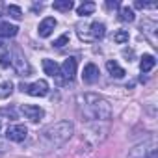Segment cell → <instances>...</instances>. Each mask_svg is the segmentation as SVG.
<instances>
[{"label": "cell", "mask_w": 158, "mask_h": 158, "mask_svg": "<svg viewBox=\"0 0 158 158\" xmlns=\"http://www.w3.org/2000/svg\"><path fill=\"white\" fill-rule=\"evenodd\" d=\"M76 34H78V37H80V41L95 43V41H99V39L104 37L106 28H104L102 23H97V21L88 23L86 21V23H78L76 24Z\"/></svg>", "instance_id": "obj_3"}, {"label": "cell", "mask_w": 158, "mask_h": 158, "mask_svg": "<svg viewBox=\"0 0 158 158\" xmlns=\"http://www.w3.org/2000/svg\"><path fill=\"white\" fill-rule=\"evenodd\" d=\"M76 67H78V63H76V58H67L63 63H61V67H60V76H63L65 80H73L74 78V74H76Z\"/></svg>", "instance_id": "obj_8"}, {"label": "cell", "mask_w": 158, "mask_h": 158, "mask_svg": "<svg viewBox=\"0 0 158 158\" xmlns=\"http://www.w3.org/2000/svg\"><path fill=\"white\" fill-rule=\"evenodd\" d=\"M11 93H13V84H11L10 80H6V82L0 84V101H2V99H8Z\"/></svg>", "instance_id": "obj_19"}, {"label": "cell", "mask_w": 158, "mask_h": 158, "mask_svg": "<svg viewBox=\"0 0 158 158\" xmlns=\"http://www.w3.org/2000/svg\"><path fill=\"white\" fill-rule=\"evenodd\" d=\"M106 69H108V73H110L112 76H115V78H123V76H125V69H123L117 61H114V60L106 61Z\"/></svg>", "instance_id": "obj_15"}, {"label": "cell", "mask_w": 158, "mask_h": 158, "mask_svg": "<svg viewBox=\"0 0 158 158\" xmlns=\"http://www.w3.org/2000/svg\"><path fill=\"white\" fill-rule=\"evenodd\" d=\"M0 45H2V43H0Z\"/></svg>", "instance_id": "obj_27"}, {"label": "cell", "mask_w": 158, "mask_h": 158, "mask_svg": "<svg viewBox=\"0 0 158 158\" xmlns=\"http://www.w3.org/2000/svg\"><path fill=\"white\" fill-rule=\"evenodd\" d=\"M6 151H8V145H6L2 139H0V152H6Z\"/></svg>", "instance_id": "obj_26"}, {"label": "cell", "mask_w": 158, "mask_h": 158, "mask_svg": "<svg viewBox=\"0 0 158 158\" xmlns=\"http://www.w3.org/2000/svg\"><path fill=\"white\" fill-rule=\"evenodd\" d=\"M99 67L95 65V63H88L86 67H84V73H82V80L86 82V84H95L97 80H99Z\"/></svg>", "instance_id": "obj_11"}, {"label": "cell", "mask_w": 158, "mask_h": 158, "mask_svg": "<svg viewBox=\"0 0 158 158\" xmlns=\"http://www.w3.org/2000/svg\"><path fill=\"white\" fill-rule=\"evenodd\" d=\"M73 6H74L73 0H56V2L52 4V8L58 10V11H71Z\"/></svg>", "instance_id": "obj_18"}, {"label": "cell", "mask_w": 158, "mask_h": 158, "mask_svg": "<svg viewBox=\"0 0 158 158\" xmlns=\"http://www.w3.org/2000/svg\"><path fill=\"white\" fill-rule=\"evenodd\" d=\"M73 132H74V127L71 121H58L54 125H48L47 128H43L39 132V138H37L39 151L48 152L52 149L61 147L73 136Z\"/></svg>", "instance_id": "obj_2"}, {"label": "cell", "mask_w": 158, "mask_h": 158, "mask_svg": "<svg viewBox=\"0 0 158 158\" xmlns=\"http://www.w3.org/2000/svg\"><path fill=\"white\" fill-rule=\"evenodd\" d=\"M0 115H6V117L17 119V112H15L13 108H0Z\"/></svg>", "instance_id": "obj_24"}, {"label": "cell", "mask_w": 158, "mask_h": 158, "mask_svg": "<svg viewBox=\"0 0 158 158\" xmlns=\"http://www.w3.org/2000/svg\"><path fill=\"white\" fill-rule=\"evenodd\" d=\"M76 110L82 121H108L112 117V106L110 102L95 93H82L76 97Z\"/></svg>", "instance_id": "obj_1"}, {"label": "cell", "mask_w": 158, "mask_h": 158, "mask_svg": "<svg viewBox=\"0 0 158 158\" xmlns=\"http://www.w3.org/2000/svg\"><path fill=\"white\" fill-rule=\"evenodd\" d=\"M10 56H11V65L17 69V73H19L21 76H28V74L32 73V67H30V63L26 61V58H24V54H23V50H21L19 47H13L11 52H10Z\"/></svg>", "instance_id": "obj_4"}, {"label": "cell", "mask_w": 158, "mask_h": 158, "mask_svg": "<svg viewBox=\"0 0 158 158\" xmlns=\"http://www.w3.org/2000/svg\"><path fill=\"white\" fill-rule=\"evenodd\" d=\"M154 65H156V58H154L152 54H145V56L141 58V61H139V69H141V73H149V71H152Z\"/></svg>", "instance_id": "obj_13"}, {"label": "cell", "mask_w": 158, "mask_h": 158, "mask_svg": "<svg viewBox=\"0 0 158 158\" xmlns=\"http://www.w3.org/2000/svg\"><path fill=\"white\" fill-rule=\"evenodd\" d=\"M95 4L93 2H84V4H80V6H78L76 8V13L78 15H80V17H88V15H91L93 11H95Z\"/></svg>", "instance_id": "obj_17"}, {"label": "cell", "mask_w": 158, "mask_h": 158, "mask_svg": "<svg viewBox=\"0 0 158 158\" xmlns=\"http://www.w3.org/2000/svg\"><path fill=\"white\" fill-rule=\"evenodd\" d=\"M6 11H8V15H10V17H13V19H17V21H19V19H23V10H21L19 6H13V4H11V6H8V8H6Z\"/></svg>", "instance_id": "obj_21"}, {"label": "cell", "mask_w": 158, "mask_h": 158, "mask_svg": "<svg viewBox=\"0 0 158 158\" xmlns=\"http://www.w3.org/2000/svg\"><path fill=\"white\" fill-rule=\"evenodd\" d=\"M21 112H23V115H24L26 119H30V121H39V119L45 115V110L39 108V106H35V104H23V106H21Z\"/></svg>", "instance_id": "obj_9"}, {"label": "cell", "mask_w": 158, "mask_h": 158, "mask_svg": "<svg viewBox=\"0 0 158 158\" xmlns=\"http://www.w3.org/2000/svg\"><path fill=\"white\" fill-rule=\"evenodd\" d=\"M67 43H69V34H61V35H60V37H58L52 45H54L56 48H61V47H65Z\"/></svg>", "instance_id": "obj_22"}, {"label": "cell", "mask_w": 158, "mask_h": 158, "mask_svg": "<svg viewBox=\"0 0 158 158\" xmlns=\"http://www.w3.org/2000/svg\"><path fill=\"white\" fill-rule=\"evenodd\" d=\"M10 63H11L10 52H8V50H2V52H0V65H2V67H8Z\"/></svg>", "instance_id": "obj_23"}, {"label": "cell", "mask_w": 158, "mask_h": 158, "mask_svg": "<svg viewBox=\"0 0 158 158\" xmlns=\"http://www.w3.org/2000/svg\"><path fill=\"white\" fill-rule=\"evenodd\" d=\"M19 32V28L15 24H10V23H0V35L2 37H15Z\"/></svg>", "instance_id": "obj_14"}, {"label": "cell", "mask_w": 158, "mask_h": 158, "mask_svg": "<svg viewBox=\"0 0 158 158\" xmlns=\"http://www.w3.org/2000/svg\"><path fill=\"white\" fill-rule=\"evenodd\" d=\"M19 88H21V91H24L32 97H45L48 93V84L45 80H35L34 84H24L23 82Z\"/></svg>", "instance_id": "obj_6"}, {"label": "cell", "mask_w": 158, "mask_h": 158, "mask_svg": "<svg viewBox=\"0 0 158 158\" xmlns=\"http://www.w3.org/2000/svg\"><path fill=\"white\" fill-rule=\"evenodd\" d=\"M56 19L54 17H45L41 23H39V26H37V34H39V37H48L52 32H54V28H56Z\"/></svg>", "instance_id": "obj_10"}, {"label": "cell", "mask_w": 158, "mask_h": 158, "mask_svg": "<svg viewBox=\"0 0 158 158\" xmlns=\"http://www.w3.org/2000/svg\"><path fill=\"white\" fill-rule=\"evenodd\" d=\"M26 136H28V128L24 125H11L6 130V138L10 141H17L19 143V141H24Z\"/></svg>", "instance_id": "obj_7"}, {"label": "cell", "mask_w": 158, "mask_h": 158, "mask_svg": "<svg viewBox=\"0 0 158 158\" xmlns=\"http://www.w3.org/2000/svg\"><path fill=\"white\" fill-rule=\"evenodd\" d=\"M43 71H45L48 76H52V78H60V65H58L54 60L45 58V60H43Z\"/></svg>", "instance_id": "obj_12"}, {"label": "cell", "mask_w": 158, "mask_h": 158, "mask_svg": "<svg viewBox=\"0 0 158 158\" xmlns=\"http://www.w3.org/2000/svg\"><path fill=\"white\" fill-rule=\"evenodd\" d=\"M119 19H121L123 23H132V21L136 19L134 10L128 8V6H121V10H119Z\"/></svg>", "instance_id": "obj_16"}, {"label": "cell", "mask_w": 158, "mask_h": 158, "mask_svg": "<svg viewBox=\"0 0 158 158\" xmlns=\"http://www.w3.org/2000/svg\"><path fill=\"white\" fill-rule=\"evenodd\" d=\"M128 39H130V35H128V30H117V32L114 34V41H115L117 45L128 43Z\"/></svg>", "instance_id": "obj_20"}, {"label": "cell", "mask_w": 158, "mask_h": 158, "mask_svg": "<svg viewBox=\"0 0 158 158\" xmlns=\"http://www.w3.org/2000/svg\"><path fill=\"white\" fill-rule=\"evenodd\" d=\"M154 147H156L154 138H149V139H145L143 143L136 145V147L130 151L128 158H149V156L154 154Z\"/></svg>", "instance_id": "obj_5"}, {"label": "cell", "mask_w": 158, "mask_h": 158, "mask_svg": "<svg viewBox=\"0 0 158 158\" xmlns=\"http://www.w3.org/2000/svg\"><path fill=\"white\" fill-rule=\"evenodd\" d=\"M134 6L139 8V10H143V8H156V2H136Z\"/></svg>", "instance_id": "obj_25"}]
</instances>
